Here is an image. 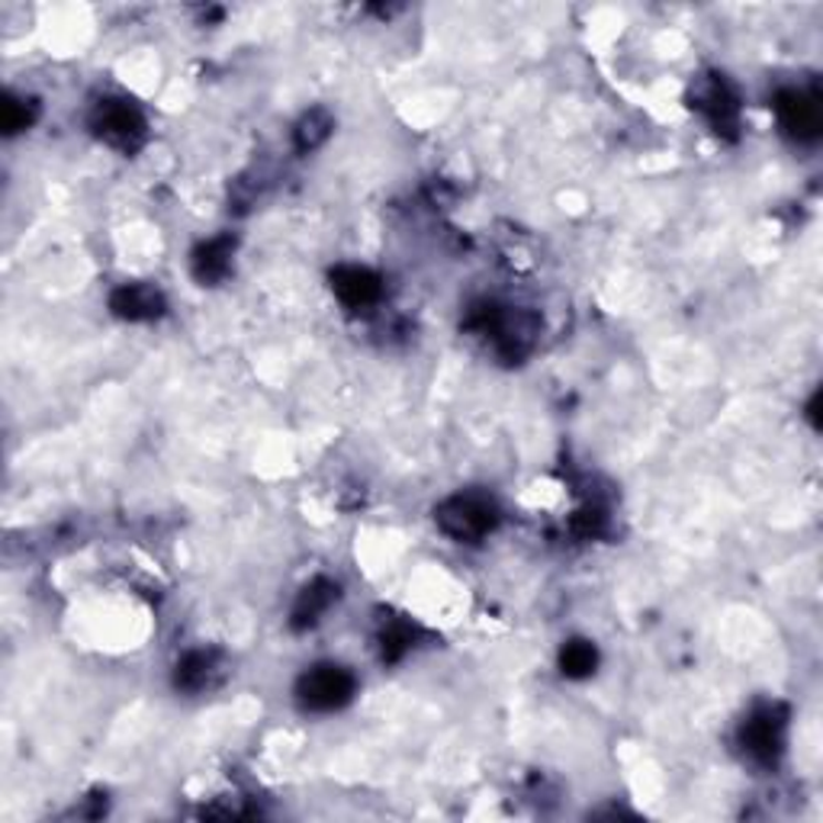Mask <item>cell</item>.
<instances>
[{
  "mask_svg": "<svg viewBox=\"0 0 823 823\" xmlns=\"http://www.w3.org/2000/svg\"><path fill=\"white\" fill-rule=\"evenodd\" d=\"M499 521V509L486 496H454L437 509V524L454 541H479L486 538Z\"/></svg>",
  "mask_w": 823,
  "mask_h": 823,
  "instance_id": "obj_1",
  "label": "cell"
},
{
  "mask_svg": "<svg viewBox=\"0 0 823 823\" xmlns=\"http://www.w3.org/2000/svg\"><path fill=\"white\" fill-rule=\"evenodd\" d=\"M300 705L306 711H338L351 702L354 695V675L345 667L325 663V667H313L303 679H300Z\"/></svg>",
  "mask_w": 823,
  "mask_h": 823,
  "instance_id": "obj_2",
  "label": "cell"
},
{
  "mask_svg": "<svg viewBox=\"0 0 823 823\" xmlns=\"http://www.w3.org/2000/svg\"><path fill=\"white\" fill-rule=\"evenodd\" d=\"M90 126L107 145L122 149V152L136 149L142 142V136H145V119L126 100H100Z\"/></svg>",
  "mask_w": 823,
  "mask_h": 823,
  "instance_id": "obj_3",
  "label": "cell"
},
{
  "mask_svg": "<svg viewBox=\"0 0 823 823\" xmlns=\"http://www.w3.org/2000/svg\"><path fill=\"white\" fill-rule=\"evenodd\" d=\"M782 730L784 714L782 707H759L749 714V721L740 730V744L756 759V762H776L779 749H782Z\"/></svg>",
  "mask_w": 823,
  "mask_h": 823,
  "instance_id": "obj_4",
  "label": "cell"
},
{
  "mask_svg": "<svg viewBox=\"0 0 823 823\" xmlns=\"http://www.w3.org/2000/svg\"><path fill=\"white\" fill-rule=\"evenodd\" d=\"M776 110H779L782 126L794 139H814L821 132V107L814 97H808L801 90H782L776 100Z\"/></svg>",
  "mask_w": 823,
  "mask_h": 823,
  "instance_id": "obj_5",
  "label": "cell"
},
{
  "mask_svg": "<svg viewBox=\"0 0 823 823\" xmlns=\"http://www.w3.org/2000/svg\"><path fill=\"white\" fill-rule=\"evenodd\" d=\"M110 310L129 322H149L164 313V296L149 283H126L110 296Z\"/></svg>",
  "mask_w": 823,
  "mask_h": 823,
  "instance_id": "obj_6",
  "label": "cell"
},
{
  "mask_svg": "<svg viewBox=\"0 0 823 823\" xmlns=\"http://www.w3.org/2000/svg\"><path fill=\"white\" fill-rule=\"evenodd\" d=\"M332 286H335L338 300L345 306H354V310L373 306L380 300V293H383L380 277L373 274V271H367V268H338L332 274Z\"/></svg>",
  "mask_w": 823,
  "mask_h": 823,
  "instance_id": "obj_7",
  "label": "cell"
},
{
  "mask_svg": "<svg viewBox=\"0 0 823 823\" xmlns=\"http://www.w3.org/2000/svg\"><path fill=\"white\" fill-rule=\"evenodd\" d=\"M695 104H699V110H705L707 119H711V126L717 129V132H727V129H734L737 126V113H740V107H737V97H734V90L724 84V80H707L705 90L695 97Z\"/></svg>",
  "mask_w": 823,
  "mask_h": 823,
  "instance_id": "obj_8",
  "label": "cell"
},
{
  "mask_svg": "<svg viewBox=\"0 0 823 823\" xmlns=\"http://www.w3.org/2000/svg\"><path fill=\"white\" fill-rule=\"evenodd\" d=\"M338 598V586L335 583H328V580H315L310 586L300 592V598H296V605H293V618H290V625L296 630H306L313 628L315 621L332 608V602Z\"/></svg>",
  "mask_w": 823,
  "mask_h": 823,
  "instance_id": "obj_9",
  "label": "cell"
},
{
  "mask_svg": "<svg viewBox=\"0 0 823 823\" xmlns=\"http://www.w3.org/2000/svg\"><path fill=\"white\" fill-rule=\"evenodd\" d=\"M232 251H236V241L229 236L209 238L206 245H199L194 255V274L199 283H216L223 277L229 274L232 268Z\"/></svg>",
  "mask_w": 823,
  "mask_h": 823,
  "instance_id": "obj_10",
  "label": "cell"
},
{
  "mask_svg": "<svg viewBox=\"0 0 823 823\" xmlns=\"http://www.w3.org/2000/svg\"><path fill=\"white\" fill-rule=\"evenodd\" d=\"M216 669H219L216 653H209V650H191V653L177 663L174 682H177V689H184V692H199V689H206V685L213 682Z\"/></svg>",
  "mask_w": 823,
  "mask_h": 823,
  "instance_id": "obj_11",
  "label": "cell"
},
{
  "mask_svg": "<svg viewBox=\"0 0 823 823\" xmlns=\"http://www.w3.org/2000/svg\"><path fill=\"white\" fill-rule=\"evenodd\" d=\"M595 667H598V650L588 640H570L560 650V669L570 679H586L595 672Z\"/></svg>",
  "mask_w": 823,
  "mask_h": 823,
  "instance_id": "obj_12",
  "label": "cell"
},
{
  "mask_svg": "<svg viewBox=\"0 0 823 823\" xmlns=\"http://www.w3.org/2000/svg\"><path fill=\"white\" fill-rule=\"evenodd\" d=\"M332 132V117L325 110H310L296 126V149L300 152H315Z\"/></svg>",
  "mask_w": 823,
  "mask_h": 823,
  "instance_id": "obj_13",
  "label": "cell"
},
{
  "mask_svg": "<svg viewBox=\"0 0 823 823\" xmlns=\"http://www.w3.org/2000/svg\"><path fill=\"white\" fill-rule=\"evenodd\" d=\"M33 119H36V107L30 100H20V97H7L3 100V129L10 136L20 132V129H26V126H33Z\"/></svg>",
  "mask_w": 823,
  "mask_h": 823,
  "instance_id": "obj_14",
  "label": "cell"
},
{
  "mask_svg": "<svg viewBox=\"0 0 823 823\" xmlns=\"http://www.w3.org/2000/svg\"><path fill=\"white\" fill-rule=\"evenodd\" d=\"M409 650H412V630L405 628V625H390V628L383 630V660L396 663Z\"/></svg>",
  "mask_w": 823,
  "mask_h": 823,
  "instance_id": "obj_15",
  "label": "cell"
},
{
  "mask_svg": "<svg viewBox=\"0 0 823 823\" xmlns=\"http://www.w3.org/2000/svg\"><path fill=\"white\" fill-rule=\"evenodd\" d=\"M602 528H605V511L602 509L580 511V518H576V531H580L583 538H595Z\"/></svg>",
  "mask_w": 823,
  "mask_h": 823,
  "instance_id": "obj_16",
  "label": "cell"
}]
</instances>
